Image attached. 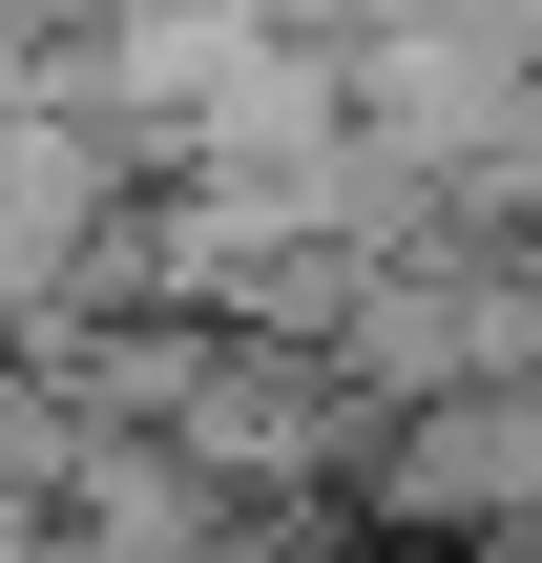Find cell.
<instances>
[{"label": "cell", "instance_id": "cell-1", "mask_svg": "<svg viewBox=\"0 0 542 563\" xmlns=\"http://www.w3.org/2000/svg\"><path fill=\"white\" fill-rule=\"evenodd\" d=\"M167 439H188L230 501H334V481L376 460V397H355V355H334V334H230V313H209V355H188Z\"/></svg>", "mask_w": 542, "mask_h": 563}, {"label": "cell", "instance_id": "cell-2", "mask_svg": "<svg viewBox=\"0 0 542 563\" xmlns=\"http://www.w3.org/2000/svg\"><path fill=\"white\" fill-rule=\"evenodd\" d=\"M84 42L104 0H0V104H84Z\"/></svg>", "mask_w": 542, "mask_h": 563}]
</instances>
